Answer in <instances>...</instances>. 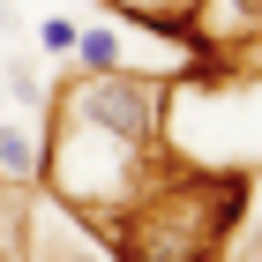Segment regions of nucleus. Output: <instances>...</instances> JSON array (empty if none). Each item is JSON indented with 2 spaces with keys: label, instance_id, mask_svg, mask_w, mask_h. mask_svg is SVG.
<instances>
[{
  "label": "nucleus",
  "instance_id": "f257e3e1",
  "mask_svg": "<svg viewBox=\"0 0 262 262\" xmlns=\"http://www.w3.org/2000/svg\"><path fill=\"white\" fill-rule=\"evenodd\" d=\"M82 113H90L105 135H120V142H135L142 127H150V98H142L135 82H90V90H82Z\"/></svg>",
  "mask_w": 262,
  "mask_h": 262
},
{
  "label": "nucleus",
  "instance_id": "f03ea898",
  "mask_svg": "<svg viewBox=\"0 0 262 262\" xmlns=\"http://www.w3.org/2000/svg\"><path fill=\"white\" fill-rule=\"evenodd\" d=\"M0 165H8V172H38V150H30V127H0Z\"/></svg>",
  "mask_w": 262,
  "mask_h": 262
},
{
  "label": "nucleus",
  "instance_id": "7ed1b4c3",
  "mask_svg": "<svg viewBox=\"0 0 262 262\" xmlns=\"http://www.w3.org/2000/svg\"><path fill=\"white\" fill-rule=\"evenodd\" d=\"M38 45H45V53H68V45H75V30H68L60 15H45V23H38Z\"/></svg>",
  "mask_w": 262,
  "mask_h": 262
},
{
  "label": "nucleus",
  "instance_id": "20e7f679",
  "mask_svg": "<svg viewBox=\"0 0 262 262\" xmlns=\"http://www.w3.org/2000/svg\"><path fill=\"white\" fill-rule=\"evenodd\" d=\"M127 8H135V15H150V23H172L180 8H195V0H127Z\"/></svg>",
  "mask_w": 262,
  "mask_h": 262
},
{
  "label": "nucleus",
  "instance_id": "39448f33",
  "mask_svg": "<svg viewBox=\"0 0 262 262\" xmlns=\"http://www.w3.org/2000/svg\"><path fill=\"white\" fill-rule=\"evenodd\" d=\"M82 60H90V68H113V38H105V30H90V38H82Z\"/></svg>",
  "mask_w": 262,
  "mask_h": 262
},
{
  "label": "nucleus",
  "instance_id": "423d86ee",
  "mask_svg": "<svg viewBox=\"0 0 262 262\" xmlns=\"http://www.w3.org/2000/svg\"><path fill=\"white\" fill-rule=\"evenodd\" d=\"M8 90H15V98H23V105H38V75H30V68H23V60H15V68H8Z\"/></svg>",
  "mask_w": 262,
  "mask_h": 262
},
{
  "label": "nucleus",
  "instance_id": "0eeeda50",
  "mask_svg": "<svg viewBox=\"0 0 262 262\" xmlns=\"http://www.w3.org/2000/svg\"><path fill=\"white\" fill-rule=\"evenodd\" d=\"M232 8H240V15H262V0H232Z\"/></svg>",
  "mask_w": 262,
  "mask_h": 262
},
{
  "label": "nucleus",
  "instance_id": "6e6552de",
  "mask_svg": "<svg viewBox=\"0 0 262 262\" xmlns=\"http://www.w3.org/2000/svg\"><path fill=\"white\" fill-rule=\"evenodd\" d=\"M0 30H8V0H0Z\"/></svg>",
  "mask_w": 262,
  "mask_h": 262
}]
</instances>
